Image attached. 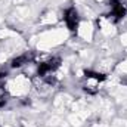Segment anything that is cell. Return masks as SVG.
<instances>
[{"instance_id": "6da1fadb", "label": "cell", "mask_w": 127, "mask_h": 127, "mask_svg": "<svg viewBox=\"0 0 127 127\" xmlns=\"http://www.w3.org/2000/svg\"><path fill=\"white\" fill-rule=\"evenodd\" d=\"M105 80V74L97 72V71H86L84 72V80H83V89L87 93H96L99 90L100 83Z\"/></svg>"}, {"instance_id": "7a4b0ae2", "label": "cell", "mask_w": 127, "mask_h": 127, "mask_svg": "<svg viewBox=\"0 0 127 127\" xmlns=\"http://www.w3.org/2000/svg\"><path fill=\"white\" fill-rule=\"evenodd\" d=\"M127 13V7L121 0H109V13L106 15L109 22H118Z\"/></svg>"}, {"instance_id": "3957f363", "label": "cell", "mask_w": 127, "mask_h": 127, "mask_svg": "<svg viewBox=\"0 0 127 127\" xmlns=\"http://www.w3.org/2000/svg\"><path fill=\"white\" fill-rule=\"evenodd\" d=\"M64 21H65V25L68 27L69 31H77L78 24H80V16H78L77 9L75 7H68L64 12Z\"/></svg>"}, {"instance_id": "277c9868", "label": "cell", "mask_w": 127, "mask_h": 127, "mask_svg": "<svg viewBox=\"0 0 127 127\" xmlns=\"http://www.w3.org/2000/svg\"><path fill=\"white\" fill-rule=\"evenodd\" d=\"M96 1H99V3H103V1H109V0H96Z\"/></svg>"}]
</instances>
